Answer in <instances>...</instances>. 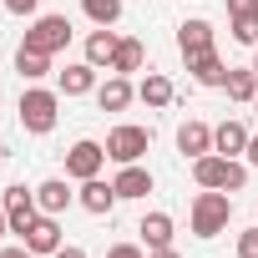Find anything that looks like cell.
Wrapping results in <instances>:
<instances>
[{
  "instance_id": "1",
  "label": "cell",
  "mask_w": 258,
  "mask_h": 258,
  "mask_svg": "<svg viewBox=\"0 0 258 258\" xmlns=\"http://www.w3.org/2000/svg\"><path fill=\"white\" fill-rule=\"evenodd\" d=\"M192 177H198V187H218V192H243V182H248V167L243 162H233V157H198L192 162Z\"/></svg>"
},
{
  "instance_id": "2",
  "label": "cell",
  "mask_w": 258,
  "mask_h": 258,
  "mask_svg": "<svg viewBox=\"0 0 258 258\" xmlns=\"http://www.w3.org/2000/svg\"><path fill=\"white\" fill-rule=\"evenodd\" d=\"M228 218H233V198H228V192L203 187V192L192 198V233H198V238H218V233L228 228Z\"/></svg>"
},
{
  "instance_id": "3",
  "label": "cell",
  "mask_w": 258,
  "mask_h": 258,
  "mask_svg": "<svg viewBox=\"0 0 258 258\" xmlns=\"http://www.w3.org/2000/svg\"><path fill=\"white\" fill-rule=\"evenodd\" d=\"M21 126L31 137H46L56 126V91H41V86L21 91Z\"/></svg>"
},
{
  "instance_id": "4",
  "label": "cell",
  "mask_w": 258,
  "mask_h": 258,
  "mask_svg": "<svg viewBox=\"0 0 258 258\" xmlns=\"http://www.w3.org/2000/svg\"><path fill=\"white\" fill-rule=\"evenodd\" d=\"M66 41H71V21L66 16H36L21 46H31L41 56H56V51H66Z\"/></svg>"
},
{
  "instance_id": "5",
  "label": "cell",
  "mask_w": 258,
  "mask_h": 258,
  "mask_svg": "<svg viewBox=\"0 0 258 258\" xmlns=\"http://www.w3.org/2000/svg\"><path fill=\"white\" fill-rule=\"evenodd\" d=\"M152 147V132H147V126H132V121H121V126H111V132H106V157L111 162H137L142 152Z\"/></svg>"
},
{
  "instance_id": "6",
  "label": "cell",
  "mask_w": 258,
  "mask_h": 258,
  "mask_svg": "<svg viewBox=\"0 0 258 258\" xmlns=\"http://www.w3.org/2000/svg\"><path fill=\"white\" fill-rule=\"evenodd\" d=\"M101 162H106V147H101V142H91V137H81V142L66 152V177H76V182L101 177Z\"/></svg>"
},
{
  "instance_id": "7",
  "label": "cell",
  "mask_w": 258,
  "mask_h": 258,
  "mask_svg": "<svg viewBox=\"0 0 258 258\" xmlns=\"http://www.w3.org/2000/svg\"><path fill=\"white\" fill-rule=\"evenodd\" d=\"M6 218H11V233H26V228L41 218V208H36V192H26L21 182H16V187H6Z\"/></svg>"
},
{
  "instance_id": "8",
  "label": "cell",
  "mask_w": 258,
  "mask_h": 258,
  "mask_svg": "<svg viewBox=\"0 0 258 258\" xmlns=\"http://www.w3.org/2000/svg\"><path fill=\"white\" fill-rule=\"evenodd\" d=\"M21 243H26L36 258H46V253H56V248H61V223H56L51 213H41V218L21 233Z\"/></svg>"
},
{
  "instance_id": "9",
  "label": "cell",
  "mask_w": 258,
  "mask_h": 258,
  "mask_svg": "<svg viewBox=\"0 0 258 258\" xmlns=\"http://www.w3.org/2000/svg\"><path fill=\"white\" fill-rule=\"evenodd\" d=\"M177 152H182V157H192V162H198V157H208V152H213V126H208V121H198V116H192V121H182V126H177Z\"/></svg>"
},
{
  "instance_id": "10",
  "label": "cell",
  "mask_w": 258,
  "mask_h": 258,
  "mask_svg": "<svg viewBox=\"0 0 258 258\" xmlns=\"http://www.w3.org/2000/svg\"><path fill=\"white\" fill-rule=\"evenodd\" d=\"M116 46H121V36H116L111 26H96V31L86 36V61H91L96 71H101V66L111 71V56H116Z\"/></svg>"
},
{
  "instance_id": "11",
  "label": "cell",
  "mask_w": 258,
  "mask_h": 258,
  "mask_svg": "<svg viewBox=\"0 0 258 258\" xmlns=\"http://www.w3.org/2000/svg\"><path fill=\"white\" fill-rule=\"evenodd\" d=\"M182 61H187V71H192L198 86H223L228 81V66L218 61V51H198V56H182Z\"/></svg>"
},
{
  "instance_id": "12",
  "label": "cell",
  "mask_w": 258,
  "mask_h": 258,
  "mask_svg": "<svg viewBox=\"0 0 258 258\" xmlns=\"http://www.w3.org/2000/svg\"><path fill=\"white\" fill-rule=\"evenodd\" d=\"M76 203H81L86 213H96V218H101V213H111V208H116V187H111V182H101V177H86V182H81V192H76Z\"/></svg>"
},
{
  "instance_id": "13",
  "label": "cell",
  "mask_w": 258,
  "mask_h": 258,
  "mask_svg": "<svg viewBox=\"0 0 258 258\" xmlns=\"http://www.w3.org/2000/svg\"><path fill=\"white\" fill-rule=\"evenodd\" d=\"M177 51H182V56L213 51V26H208V21H182V26H177Z\"/></svg>"
},
{
  "instance_id": "14",
  "label": "cell",
  "mask_w": 258,
  "mask_h": 258,
  "mask_svg": "<svg viewBox=\"0 0 258 258\" xmlns=\"http://www.w3.org/2000/svg\"><path fill=\"white\" fill-rule=\"evenodd\" d=\"M213 152H223V157L248 152V126H243V121H223V126H213Z\"/></svg>"
},
{
  "instance_id": "15",
  "label": "cell",
  "mask_w": 258,
  "mask_h": 258,
  "mask_svg": "<svg viewBox=\"0 0 258 258\" xmlns=\"http://www.w3.org/2000/svg\"><path fill=\"white\" fill-rule=\"evenodd\" d=\"M111 187H116V198H147V192H152V172H147V167H137V162H126V167L116 172V182H111Z\"/></svg>"
},
{
  "instance_id": "16",
  "label": "cell",
  "mask_w": 258,
  "mask_h": 258,
  "mask_svg": "<svg viewBox=\"0 0 258 258\" xmlns=\"http://www.w3.org/2000/svg\"><path fill=\"white\" fill-rule=\"evenodd\" d=\"M36 208H41V213H51V218H56V213H66V208H71V187H66L61 177H46V182L36 187Z\"/></svg>"
},
{
  "instance_id": "17",
  "label": "cell",
  "mask_w": 258,
  "mask_h": 258,
  "mask_svg": "<svg viewBox=\"0 0 258 258\" xmlns=\"http://www.w3.org/2000/svg\"><path fill=\"white\" fill-rule=\"evenodd\" d=\"M132 96H137L132 81H126V76H111V81L96 91V106H101V111H126V106H132Z\"/></svg>"
},
{
  "instance_id": "18",
  "label": "cell",
  "mask_w": 258,
  "mask_h": 258,
  "mask_svg": "<svg viewBox=\"0 0 258 258\" xmlns=\"http://www.w3.org/2000/svg\"><path fill=\"white\" fill-rule=\"evenodd\" d=\"M137 233H142L147 253H152V248H172V218H167V213H147Z\"/></svg>"
},
{
  "instance_id": "19",
  "label": "cell",
  "mask_w": 258,
  "mask_h": 258,
  "mask_svg": "<svg viewBox=\"0 0 258 258\" xmlns=\"http://www.w3.org/2000/svg\"><path fill=\"white\" fill-rule=\"evenodd\" d=\"M91 86H96V66H91V61H76V66L61 71V91H66V96H86Z\"/></svg>"
},
{
  "instance_id": "20",
  "label": "cell",
  "mask_w": 258,
  "mask_h": 258,
  "mask_svg": "<svg viewBox=\"0 0 258 258\" xmlns=\"http://www.w3.org/2000/svg\"><path fill=\"white\" fill-rule=\"evenodd\" d=\"M137 96H142L147 106H172V96H177V91H172V81H167L162 71H147V81L137 86Z\"/></svg>"
},
{
  "instance_id": "21",
  "label": "cell",
  "mask_w": 258,
  "mask_h": 258,
  "mask_svg": "<svg viewBox=\"0 0 258 258\" xmlns=\"http://www.w3.org/2000/svg\"><path fill=\"white\" fill-rule=\"evenodd\" d=\"M142 61H147L142 41H121L116 56H111V71H116V76H132V71H142Z\"/></svg>"
},
{
  "instance_id": "22",
  "label": "cell",
  "mask_w": 258,
  "mask_h": 258,
  "mask_svg": "<svg viewBox=\"0 0 258 258\" xmlns=\"http://www.w3.org/2000/svg\"><path fill=\"white\" fill-rule=\"evenodd\" d=\"M16 71H21L26 81H41V76L51 71V56H41V51H31V46H21V51H16Z\"/></svg>"
},
{
  "instance_id": "23",
  "label": "cell",
  "mask_w": 258,
  "mask_h": 258,
  "mask_svg": "<svg viewBox=\"0 0 258 258\" xmlns=\"http://www.w3.org/2000/svg\"><path fill=\"white\" fill-rule=\"evenodd\" d=\"M81 11L91 26H116L121 21V0H81Z\"/></svg>"
},
{
  "instance_id": "24",
  "label": "cell",
  "mask_w": 258,
  "mask_h": 258,
  "mask_svg": "<svg viewBox=\"0 0 258 258\" xmlns=\"http://www.w3.org/2000/svg\"><path fill=\"white\" fill-rule=\"evenodd\" d=\"M223 86H228L233 101H253V96H258V76H253V66H248V71H228Z\"/></svg>"
},
{
  "instance_id": "25",
  "label": "cell",
  "mask_w": 258,
  "mask_h": 258,
  "mask_svg": "<svg viewBox=\"0 0 258 258\" xmlns=\"http://www.w3.org/2000/svg\"><path fill=\"white\" fill-rule=\"evenodd\" d=\"M233 41L238 46H258V16H233Z\"/></svg>"
},
{
  "instance_id": "26",
  "label": "cell",
  "mask_w": 258,
  "mask_h": 258,
  "mask_svg": "<svg viewBox=\"0 0 258 258\" xmlns=\"http://www.w3.org/2000/svg\"><path fill=\"white\" fill-rule=\"evenodd\" d=\"M238 258H258V228L238 233Z\"/></svg>"
},
{
  "instance_id": "27",
  "label": "cell",
  "mask_w": 258,
  "mask_h": 258,
  "mask_svg": "<svg viewBox=\"0 0 258 258\" xmlns=\"http://www.w3.org/2000/svg\"><path fill=\"white\" fill-rule=\"evenodd\" d=\"M106 258H147L137 243H116V248H106Z\"/></svg>"
},
{
  "instance_id": "28",
  "label": "cell",
  "mask_w": 258,
  "mask_h": 258,
  "mask_svg": "<svg viewBox=\"0 0 258 258\" xmlns=\"http://www.w3.org/2000/svg\"><path fill=\"white\" fill-rule=\"evenodd\" d=\"M11 16H36V0H0Z\"/></svg>"
},
{
  "instance_id": "29",
  "label": "cell",
  "mask_w": 258,
  "mask_h": 258,
  "mask_svg": "<svg viewBox=\"0 0 258 258\" xmlns=\"http://www.w3.org/2000/svg\"><path fill=\"white\" fill-rule=\"evenodd\" d=\"M228 16H258V0H228Z\"/></svg>"
},
{
  "instance_id": "30",
  "label": "cell",
  "mask_w": 258,
  "mask_h": 258,
  "mask_svg": "<svg viewBox=\"0 0 258 258\" xmlns=\"http://www.w3.org/2000/svg\"><path fill=\"white\" fill-rule=\"evenodd\" d=\"M51 258H86V248H76V243H61Z\"/></svg>"
},
{
  "instance_id": "31",
  "label": "cell",
  "mask_w": 258,
  "mask_h": 258,
  "mask_svg": "<svg viewBox=\"0 0 258 258\" xmlns=\"http://www.w3.org/2000/svg\"><path fill=\"white\" fill-rule=\"evenodd\" d=\"M0 258H36V253H31L26 243H16V248H0Z\"/></svg>"
},
{
  "instance_id": "32",
  "label": "cell",
  "mask_w": 258,
  "mask_h": 258,
  "mask_svg": "<svg viewBox=\"0 0 258 258\" xmlns=\"http://www.w3.org/2000/svg\"><path fill=\"white\" fill-rule=\"evenodd\" d=\"M248 162L258 167V137H248Z\"/></svg>"
},
{
  "instance_id": "33",
  "label": "cell",
  "mask_w": 258,
  "mask_h": 258,
  "mask_svg": "<svg viewBox=\"0 0 258 258\" xmlns=\"http://www.w3.org/2000/svg\"><path fill=\"white\" fill-rule=\"evenodd\" d=\"M147 258H177V253H172V248H152Z\"/></svg>"
},
{
  "instance_id": "34",
  "label": "cell",
  "mask_w": 258,
  "mask_h": 258,
  "mask_svg": "<svg viewBox=\"0 0 258 258\" xmlns=\"http://www.w3.org/2000/svg\"><path fill=\"white\" fill-rule=\"evenodd\" d=\"M11 233V218H6V208H0V238H6Z\"/></svg>"
},
{
  "instance_id": "35",
  "label": "cell",
  "mask_w": 258,
  "mask_h": 258,
  "mask_svg": "<svg viewBox=\"0 0 258 258\" xmlns=\"http://www.w3.org/2000/svg\"><path fill=\"white\" fill-rule=\"evenodd\" d=\"M253 76H258V56H253Z\"/></svg>"
},
{
  "instance_id": "36",
  "label": "cell",
  "mask_w": 258,
  "mask_h": 258,
  "mask_svg": "<svg viewBox=\"0 0 258 258\" xmlns=\"http://www.w3.org/2000/svg\"><path fill=\"white\" fill-rule=\"evenodd\" d=\"M0 157H6V142H0Z\"/></svg>"
},
{
  "instance_id": "37",
  "label": "cell",
  "mask_w": 258,
  "mask_h": 258,
  "mask_svg": "<svg viewBox=\"0 0 258 258\" xmlns=\"http://www.w3.org/2000/svg\"><path fill=\"white\" fill-rule=\"evenodd\" d=\"M253 111H258V96H253Z\"/></svg>"
}]
</instances>
